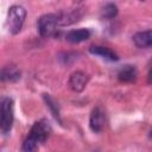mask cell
<instances>
[{
	"instance_id": "8",
	"label": "cell",
	"mask_w": 152,
	"mask_h": 152,
	"mask_svg": "<svg viewBox=\"0 0 152 152\" xmlns=\"http://www.w3.org/2000/svg\"><path fill=\"white\" fill-rule=\"evenodd\" d=\"M137 77H138V71L133 65H125L118 72L119 81L124 83H132L137 80Z\"/></svg>"
},
{
	"instance_id": "6",
	"label": "cell",
	"mask_w": 152,
	"mask_h": 152,
	"mask_svg": "<svg viewBox=\"0 0 152 152\" xmlns=\"http://www.w3.org/2000/svg\"><path fill=\"white\" fill-rule=\"evenodd\" d=\"M89 77L83 71H75L70 75L69 78V88L75 93H81L87 87Z\"/></svg>"
},
{
	"instance_id": "11",
	"label": "cell",
	"mask_w": 152,
	"mask_h": 152,
	"mask_svg": "<svg viewBox=\"0 0 152 152\" xmlns=\"http://www.w3.org/2000/svg\"><path fill=\"white\" fill-rule=\"evenodd\" d=\"M81 17H82V14L80 13L78 10L71 11V12H68V13H58V23H59V26H66V25L74 24L77 20H80Z\"/></svg>"
},
{
	"instance_id": "7",
	"label": "cell",
	"mask_w": 152,
	"mask_h": 152,
	"mask_svg": "<svg viewBox=\"0 0 152 152\" xmlns=\"http://www.w3.org/2000/svg\"><path fill=\"white\" fill-rule=\"evenodd\" d=\"M133 42L138 48L141 49L152 48V30L137 32L133 36Z\"/></svg>"
},
{
	"instance_id": "9",
	"label": "cell",
	"mask_w": 152,
	"mask_h": 152,
	"mask_svg": "<svg viewBox=\"0 0 152 152\" xmlns=\"http://www.w3.org/2000/svg\"><path fill=\"white\" fill-rule=\"evenodd\" d=\"M89 37H90V31L87 28L71 30L65 34V39L70 43H81L83 40H87Z\"/></svg>"
},
{
	"instance_id": "2",
	"label": "cell",
	"mask_w": 152,
	"mask_h": 152,
	"mask_svg": "<svg viewBox=\"0 0 152 152\" xmlns=\"http://www.w3.org/2000/svg\"><path fill=\"white\" fill-rule=\"evenodd\" d=\"M25 18H26V10L23 6L14 5L10 8L7 24H8V30L12 34H17L21 31V27L25 23Z\"/></svg>"
},
{
	"instance_id": "3",
	"label": "cell",
	"mask_w": 152,
	"mask_h": 152,
	"mask_svg": "<svg viewBox=\"0 0 152 152\" xmlns=\"http://www.w3.org/2000/svg\"><path fill=\"white\" fill-rule=\"evenodd\" d=\"M37 26H38V32L42 37L49 38V37L55 36L57 32V27H59L58 14L49 13V14L42 15L38 19Z\"/></svg>"
},
{
	"instance_id": "14",
	"label": "cell",
	"mask_w": 152,
	"mask_h": 152,
	"mask_svg": "<svg viewBox=\"0 0 152 152\" xmlns=\"http://www.w3.org/2000/svg\"><path fill=\"white\" fill-rule=\"evenodd\" d=\"M44 100H45V103H46V106L50 108V110H51V113H52V115L55 116V119L56 120H58L61 124H62V120H61V116H59V110H58V107H57V104H56V102L53 101V99L50 96V95H48V94H44Z\"/></svg>"
},
{
	"instance_id": "4",
	"label": "cell",
	"mask_w": 152,
	"mask_h": 152,
	"mask_svg": "<svg viewBox=\"0 0 152 152\" xmlns=\"http://www.w3.org/2000/svg\"><path fill=\"white\" fill-rule=\"evenodd\" d=\"M13 101L10 97H6L1 101L0 107V128L4 134L10 133L13 124Z\"/></svg>"
},
{
	"instance_id": "15",
	"label": "cell",
	"mask_w": 152,
	"mask_h": 152,
	"mask_svg": "<svg viewBox=\"0 0 152 152\" xmlns=\"http://www.w3.org/2000/svg\"><path fill=\"white\" fill-rule=\"evenodd\" d=\"M147 82H148L150 84H152V68H151V70H150V72H148V76H147Z\"/></svg>"
},
{
	"instance_id": "1",
	"label": "cell",
	"mask_w": 152,
	"mask_h": 152,
	"mask_svg": "<svg viewBox=\"0 0 152 152\" xmlns=\"http://www.w3.org/2000/svg\"><path fill=\"white\" fill-rule=\"evenodd\" d=\"M50 133H51V127L46 120H40L34 122L33 126L31 127V131L27 138L23 144V147H21L23 151H27V152L36 151L39 144H43L46 141Z\"/></svg>"
},
{
	"instance_id": "5",
	"label": "cell",
	"mask_w": 152,
	"mask_h": 152,
	"mask_svg": "<svg viewBox=\"0 0 152 152\" xmlns=\"http://www.w3.org/2000/svg\"><path fill=\"white\" fill-rule=\"evenodd\" d=\"M106 124V115L101 107H95L89 118V127L93 132L100 133L104 128Z\"/></svg>"
},
{
	"instance_id": "13",
	"label": "cell",
	"mask_w": 152,
	"mask_h": 152,
	"mask_svg": "<svg viewBox=\"0 0 152 152\" xmlns=\"http://www.w3.org/2000/svg\"><path fill=\"white\" fill-rule=\"evenodd\" d=\"M118 14V7L114 4H107L101 10V18L102 19H113Z\"/></svg>"
},
{
	"instance_id": "10",
	"label": "cell",
	"mask_w": 152,
	"mask_h": 152,
	"mask_svg": "<svg viewBox=\"0 0 152 152\" xmlns=\"http://www.w3.org/2000/svg\"><path fill=\"white\" fill-rule=\"evenodd\" d=\"M89 52L93 53V55L100 56V57H102V58H104V59H107V61H112V62L119 59L118 55H116L114 51H112L110 49L104 48V46H91V48L89 49Z\"/></svg>"
},
{
	"instance_id": "12",
	"label": "cell",
	"mask_w": 152,
	"mask_h": 152,
	"mask_svg": "<svg viewBox=\"0 0 152 152\" xmlns=\"http://www.w3.org/2000/svg\"><path fill=\"white\" fill-rule=\"evenodd\" d=\"M20 78V71L15 65H7L2 69V80L15 82Z\"/></svg>"
},
{
	"instance_id": "16",
	"label": "cell",
	"mask_w": 152,
	"mask_h": 152,
	"mask_svg": "<svg viewBox=\"0 0 152 152\" xmlns=\"http://www.w3.org/2000/svg\"><path fill=\"white\" fill-rule=\"evenodd\" d=\"M75 1H77V2H81V1H83V0H75Z\"/></svg>"
}]
</instances>
